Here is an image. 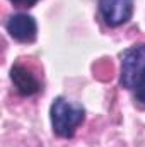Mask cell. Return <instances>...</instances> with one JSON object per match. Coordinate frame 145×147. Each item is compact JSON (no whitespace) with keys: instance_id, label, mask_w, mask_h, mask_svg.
I'll return each instance as SVG.
<instances>
[{"instance_id":"cell-1","label":"cell","mask_w":145,"mask_h":147,"mask_svg":"<svg viewBox=\"0 0 145 147\" xmlns=\"http://www.w3.org/2000/svg\"><path fill=\"white\" fill-rule=\"evenodd\" d=\"M84 120V108L79 105H72L62 98L55 99L51 105V123L53 130L60 137H72L75 128Z\"/></svg>"},{"instance_id":"cell-2","label":"cell","mask_w":145,"mask_h":147,"mask_svg":"<svg viewBox=\"0 0 145 147\" xmlns=\"http://www.w3.org/2000/svg\"><path fill=\"white\" fill-rule=\"evenodd\" d=\"M145 79V45H137L125 50L121 57L119 82L126 89L137 87Z\"/></svg>"},{"instance_id":"cell-3","label":"cell","mask_w":145,"mask_h":147,"mask_svg":"<svg viewBox=\"0 0 145 147\" xmlns=\"http://www.w3.org/2000/svg\"><path fill=\"white\" fill-rule=\"evenodd\" d=\"M99 10L109 26L125 24L133 12V0H99Z\"/></svg>"},{"instance_id":"cell-4","label":"cell","mask_w":145,"mask_h":147,"mask_svg":"<svg viewBox=\"0 0 145 147\" xmlns=\"http://www.w3.org/2000/svg\"><path fill=\"white\" fill-rule=\"evenodd\" d=\"M7 31L21 43H31L36 39V21L28 14H15L9 19Z\"/></svg>"},{"instance_id":"cell-5","label":"cell","mask_w":145,"mask_h":147,"mask_svg":"<svg viewBox=\"0 0 145 147\" xmlns=\"http://www.w3.org/2000/svg\"><path fill=\"white\" fill-rule=\"evenodd\" d=\"M10 79L15 86V89L22 96H33L39 91V82L34 77V74L28 70L24 65H14L10 70Z\"/></svg>"},{"instance_id":"cell-6","label":"cell","mask_w":145,"mask_h":147,"mask_svg":"<svg viewBox=\"0 0 145 147\" xmlns=\"http://www.w3.org/2000/svg\"><path fill=\"white\" fill-rule=\"evenodd\" d=\"M135 96H137V101L145 108V79L137 86V94H135Z\"/></svg>"},{"instance_id":"cell-7","label":"cell","mask_w":145,"mask_h":147,"mask_svg":"<svg viewBox=\"0 0 145 147\" xmlns=\"http://www.w3.org/2000/svg\"><path fill=\"white\" fill-rule=\"evenodd\" d=\"M12 3H15V5H22V7H31V5H34L38 0H10Z\"/></svg>"}]
</instances>
